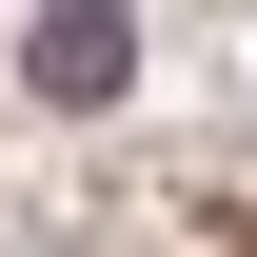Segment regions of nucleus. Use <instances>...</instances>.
Instances as JSON below:
<instances>
[{
  "mask_svg": "<svg viewBox=\"0 0 257 257\" xmlns=\"http://www.w3.org/2000/svg\"><path fill=\"white\" fill-rule=\"evenodd\" d=\"M40 79H60V99H99V79H119V20H99V0H60V40H40Z\"/></svg>",
  "mask_w": 257,
  "mask_h": 257,
  "instance_id": "f257e3e1",
  "label": "nucleus"
}]
</instances>
